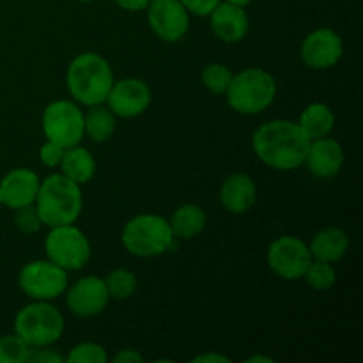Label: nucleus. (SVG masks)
<instances>
[{
  "instance_id": "obj_1",
  "label": "nucleus",
  "mask_w": 363,
  "mask_h": 363,
  "mask_svg": "<svg viewBox=\"0 0 363 363\" xmlns=\"http://www.w3.org/2000/svg\"><path fill=\"white\" fill-rule=\"evenodd\" d=\"M308 140L294 121H268L252 135V149L266 167L279 172L300 169L305 163Z\"/></svg>"
},
{
  "instance_id": "obj_2",
  "label": "nucleus",
  "mask_w": 363,
  "mask_h": 363,
  "mask_svg": "<svg viewBox=\"0 0 363 363\" xmlns=\"http://www.w3.org/2000/svg\"><path fill=\"white\" fill-rule=\"evenodd\" d=\"M113 82L116 78L110 62L94 52L74 57L66 71V87L71 98L84 106L103 105Z\"/></svg>"
},
{
  "instance_id": "obj_3",
  "label": "nucleus",
  "mask_w": 363,
  "mask_h": 363,
  "mask_svg": "<svg viewBox=\"0 0 363 363\" xmlns=\"http://www.w3.org/2000/svg\"><path fill=\"white\" fill-rule=\"evenodd\" d=\"M34 206L43 225H69L80 216L84 208V195L80 184L67 179L64 174H52L41 179Z\"/></svg>"
},
{
  "instance_id": "obj_4",
  "label": "nucleus",
  "mask_w": 363,
  "mask_h": 363,
  "mask_svg": "<svg viewBox=\"0 0 363 363\" xmlns=\"http://www.w3.org/2000/svg\"><path fill=\"white\" fill-rule=\"evenodd\" d=\"M121 241L128 254L140 259L160 257L176 245L169 220L155 213H142L128 220L123 227Z\"/></svg>"
},
{
  "instance_id": "obj_5",
  "label": "nucleus",
  "mask_w": 363,
  "mask_h": 363,
  "mask_svg": "<svg viewBox=\"0 0 363 363\" xmlns=\"http://www.w3.org/2000/svg\"><path fill=\"white\" fill-rule=\"evenodd\" d=\"M277 80L261 67H248L234 74L223 96L230 108L241 116H257L264 112L277 98Z\"/></svg>"
},
{
  "instance_id": "obj_6",
  "label": "nucleus",
  "mask_w": 363,
  "mask_h": 363,
  "mask_svg": "<svg viewBox=\"0 0 363 363\" xmlns=\"http://www.w3.org/2000/svg\"><path fill=\"white\" fill-rule=\"evenodd\" d=\"M64 328V315L50 301H32L14 318V333L32 350L53 346L62 337Z\"/></svg>"
},
{
  "instance_id": "obj_7",
  "label": "nucleus",
  "mask_w": 363,
  "mask_h": 363,
  "mask_svg": "<svg viewBox=\"0 0 363 363\" xmlns=\"http://www.w3.org/2000/svg\"><path fill=\"white\" fill-rule=\"evenodd\" d=\"M91 241L74 223L50 227V233L45 238L46 259L67 273L84 268L91 259Z\"/></svg>"
},
{
  "instance_id": "obj_8",
  "label": "nucleus",
  "mask_w": 363,
  "mask_h": 363,
  "mask_svg": "<svg viewBox=\"0 0 363 363\" xmlns=\"http://www.w3.org/2000/svg\"><path fill=\"white\" fill-rule=\"evenodd\" d=\"M41 126L46 140L55 142L64 149L78 145L85 137L84 112L80 105L71 99H55L46 105L43 110Z\"/></svg>"
},
{
  "instance_id": "obj_9",
  "label": "nucleus",
  "mask_w": 363,
  "mask_h": 363,
  "mask_svg": "<svg viewBox=\"0 0 363 363\" xmlns=\"http://www.w3.org/2000/svg\"><path fill=\"white\" fill-rule=\"evenodd\" d=\"M69 284L66 269L50 259L30 261L20 269L18 287L25 296L34 301H52L62 296Z\"/></svg>"
},
{
  "instance_id": "obj_10",
  "label": "nucleus",
  "mask_w": 363,
  "mask_h": 363,
  "mask_svg": "<svg viewBox=\"0 0 363 363\" xmlns=\"http://www.w3.org/2000/svg\"><path fill=\"white\" fill-rule=\"evenodd\" d=\"M266 261L269 269L280 279L300 280L312 262V254L301 238L280 236L268 247Z\"/></svg>"
},
{
  "instance_id": "obj_11",
  "label": "nucleus",
  "mask_w": 363,
  "mask_h": 363,
  "mask_svg": "<svg viewBox=\"0 0 363 363\" xmlns=\"http://www.w3.org/2000/svg\"><path fill=\"white\" fill-rule=\"evenodd\" d=\"M145 11L151 30L165 43L181 41L190 28V13L181 0H151Z\"/></svg>"
},
{
  "instance_id": "obj_12",
  "label": "nucleus",
  "mask_w": 363,
  "mask_h": 363,
  "mask_svg": "<svg viewBox=\"0 0 363 363\" xmlns=\"http://www.w3.org/2000/svg\"><path fill=\"white\" fill-rule=\"evenodd\" d=\"M108 291L105 280L98 275H87L66 289V305L77 318L89 319L99 315L108 307Z\"/></svg>"
},
{
  "instance_id": "obj_13",
  "label": "nucleus",
  "mask_w": 363,
  "mask_h": 363,
  "mask_svg": "<svg viewBox=\"0 0 363 363\" xmlns=\"http://www.w3.org/2000/svg\"><path fill=\"white\" fill-rule=\"evenodd\" d=\"M151 99V87L144 80L123 78V80L113 82L105 103L116 117L133 119V117L142 116L149 108Z\"/></svg>"
},
{
  "instance_id": "obj_14",
  "label": "nucleus",
  "mask_w": 363,
  "mask_h": 363,
  "mask_svg": "<svg viewBox=\"0 0 363 363\" xmlns=\"http://www.w3.org/2000/svg\"><path fill=\"white\" fill-rule=\"evenodd\" d=\"M344 55V41L333 28H315L301 41L300 57L311 69L323 71L337 66Z\"/></svg>"
},
{
  "instance_id": "obj_15",
  "label": "nucleus",
  "mask_w": 363,
  "mask_h": 363,
  "mask_svg": "<svg viewBox=\"0 0 363 363\" xmlns=\"http://www.w3.org/2000/svg\"><path fill=\"white\" fill-rule=\"evenodd\" d=\"M211 30L220 41L223 43H240L247 38L250 30V18L245 7L234 6L229 2H220L209 14Z\"/></svg>"
},
{
  "instance_id": "obj_16",
  "label": "nucleus",
  "mask_w": 363,
  "mask_h": 363,
  "mask_svg": "<svg viewBox=\"0 0 363 363\" xmlns=\"http://www.w3.org/2000/svg\"><path fill=\"white\" fill-rule=\"evenodd\" d=\"M303 165L308 167L312 176L330 179L340 172L344 165V149L335 138L321 137L311 140Z\"/></svg>"
},
{
  "instance_id": "obj_17",
  "label": "nucleus",
  "mask_w": 363,
  "mask_h": 363,
  "mask_svg": "<svg viewBox=\"0 0 363 363\" xmlns=\"http://www.w3.org/2000/svg\"><path fill=\"white\" fill-rule=\"evenodd\" d=\"M39 179L38 174L30 169H13L0 181V191H2V204L14 211L23 206H30L38 197Z\"/></svg>"
},
{
  "instance_id": "obj_18",
  "label": "nucleus",
  "mask_w": 363,
  "mask_h": 363,
  "mask_svg": "<svg viewBox=\"0 0 363 363\" xmlns=\"http://www.w3.org/2000/svg\"><path fill=\"white\" fill-rule=\"evenodd\" d=\"M257 201V186L245 172H234L223 179L220 186V202L233 215H245Z\"/></svg>"
},
{
  "instance_id": "obj_19",
  "label": "nucleus",
  "mask_w": 363,
  "mask_h": 363,
  "mask_svg": "<svg viewBox=\"0 0 363 363\" xmlns=\"http://www.w3.org/2000/svg\"><path fill=\"white\" fill-rule=\"evenodd\" d=\"M312 259L325 262H339L340 259L346 257L350 250V236L340 227H326L314 234V238L308 243Z\"/></svg>"
},
{
  "instance_id": "obj_20",
  "label": "nucleus",
  "mask_w": 363,
  "mask_h": 363,
  "mask_svg": "<svg viewBox=\"0 0 363 363\" xmlns=\"http://www.w3.org/2000/svg\"><path fill=\"white\" fill-rule=\"evenodd\" d=\"M296 124L308 140L328 137L335 128V113L326 103H311L301 110Z\"/></svg>"
},
{
  "instance_id": "obj_21",
  "label": "nucleus",
  "mask_w": 363,
  "mask_h": 363,
  "mask_svg": "<svg viewBox=\"0 0 363 363\" xmlns=\"http://www.w3.org/2000/svg\"><path fill=\"white\" fill-rule=\"evenodd\" d=\"M60 174L67 179L74 181L77 184H85L94 177L96 174V160L85 147H80V144L73 147L64 149L62 162H60Z\"/></svg>"
},
{
  "instance_id": "obj_22",
  "label": "nucleus",
  "mask_w": 363,
  "mask_h": 363,
  "mask_svg": "<svg viewBox=\"0 0 363 363\" xmlns=\"http://www.w3.org/2000/svg\"><path fill=\"white\" fill-rule=\"evenodd\" d=\"M208 223V215L197 204H183L172 213L169 225L172 229L174 238L179 240H191L204 230Z\"/></svg>"
},
{
  "instance_id": "obj_23",
  "label": "nucleus",
  "mask_w": 363,
  "mask_h": 363,
  "mask_svg": "<svg viewBox=\"0 0 363 363\" xmlns=\"http://www.w3.org/2000/svg\"><path fill=\"white\" fill-rule=\"evenodd\" d=\"M84 131L94 144H103L116 131V116L105 103L89 106V112L84 113Z\"/></svg>"
},
{
  "instance_id": "obj_24",
  "label": "nucleus",
  "mask_w": 363,
  "mask_h": 363,
  "mask_svg": "<svg viewBox=\"0 0 363 363\" xmlns=\"http://www.w3.org/2000/svg\"><path fill=\"white\" fill-rule=\"evenodd\" d=\"M105 286L108 296L113 300H128L137 291V275L126 268H116L105 277Z\"/></svg>"
},
{
  "instance_id": "obj_25",
  "label": "nucleus",
  "mask_w": 363,
  "mask_h": 363,
  "mask_svg": "<svg viewBox=\"0 0 363 363\" xmlns=\"http://www.w3.org/2000/svg\"><path fill=\"white\" fill-rule=\"evenodd\" d=\"M303 280L314 291L332 289L337 282L335 266H333L332 262L315 261V259H312V262L308 264L307 272H305Z\"/></svg>"
},
{
  "instance_id": "obj_26",
  "label": "nucleus",
  "mask_w": 363,
  "mask_h": 363,
  "mask_svg": "<svg viewBox=\"0 0 363 363\" xmlns=\"http://www.w3.org/2000/svg\"><path fill=\"white\" fill-rule=\"evenodd\" d=\"M234 73L227 66L218 62L208 64L201 73V82L211 94L222 96L229 89Z\"/></svg>"
},
{
  "instance_id": "obj_27",
  "label": "nucleus",
  "mask_w": 363,
  "mask_h": 363,
  "mask_svg": "<svg viewBox=\"0 0 363 363\" xmlns=\"http://www.w3.org/2000/svg\"><path fill=\"white\" fill-rule=\"evenodd\" d=\"M32 347L16 333L0 337V363H27Z\"/></svg>"
},
{
  "instance_id": "obj_28",
  "label": "nucleus",
  "mask_w": 363,
  "mask_h": 363,
  "mask_svg": "<svg viewBox=\"0 0 363 363\" xmlns=\"http://www.w3.org/2000/svg\"><path fill=\"white\" fill-rule=\"evenodd\" d=\"M67 363H105L108 362V353L101 344L82 342L69 351Z\"/></svg>"
},
{
  "instance_id": "obj_29",
  "label": "nucleus",
  "mask_w": 363,
  "mask_h": 363,
  "mask_svg": "<svg viewBox=\"0 0 363 363\" xmlns=\"http://www.w3.org/2000/svg\"><path fill=\"white\" fill-rule=\"evenodd\" d=\"M14 225H16V229L21 234H27V236L39 233V229L43 227V222L39 218V213L35 209V206L30 204L14 209Z\"/></svg>"
},
{
  "instance_id": "obj_30",
  "label": "nucleus",
  "mask_w": 363,
  "mask_h": 363,
  "mask_svg": "<svg viewBox=\"0 0 363 363\" xmlns=\"http://www.w3.org/2000/svg\"><path fill=\"white\" fill-rule=\"evenodd\" d=\"M62 156L64 147L57 145L55 142L46 140L45 144L41 145V149H39V160H41L43 165L48 167V169H57V167L60 165V162H62Z\"/></svg>"
},
{
  "instance_id": "obj_31",
  "label": "nucleus",
  "mask_w": 363,
  "mask_h": 363,
  "mask_svg": "<svg viewBox=\"0 0 363 363\" xmlns=\"http://www.w3.org/2000/svg\"><path fill=\"white\" fill-rule=\"evenodd\" d=\"M220 2L222 0H181V4H183L188 13L201 18L209 16Z\"/></svg>"
},
{
  "instance_id": "obj_32",
  "label": "nucleus",
  "mask_w": 363,
  "mask_h": 363,
  "mask_svg": "<svg viewBox=\"0 0 363 363\" xmlns=\"http://www.w3.org/2000/svg\"><path fill=\"white\" fill-rule=\"evenodd\" d=\"M28 362H39V363H60V362H64V358L60 357V354L53 353L52 350H46V347H39L38 353H34V350H32L30 358H28Z\"/></svg>"
},
{
  "instance_id": "obj_33",
  "label": "nucleus",
  "mask_w": 363,
  "mask_h": 363,
  "mask_svg": "<svg viewBox=\"0 0 363 363\" xmlns=\"http://www.w3.org/2000/svg\"><path fill=\"white\" fill-rule=\"evenodd\" d=\"M112 360L116 363H140L144 362V357L133 347H126V350H121Z\"/></svg>"
},
{
  "instance_id": "obj_34",
  "label": "nucleus",
  "mask_w": 363,
  "mask_h": 363,
  "mask_svg": "<svg viewBox=\"0 0 363 363\" xmlns=\"http://www.w3.org/2000/svg\"><path fill=\"white\" fill-rule=\"evenodd\" d=\"M121 9L130 11V13H137V11H145L151 0H113Z\"/></svg>"
},
{
  "instance_id": "obj_35",
  "label": "nucleus",
  "mask_w": 363,
  "mask_h": 363,
  "mask_svg": "<svg viewBox=\"0 0 363 363\" xmlns=\"http://www.w3.org/2000/svg\"><path fill=\"white\" fill-rule=\"evenodd\" d=\"M191 362H208V363H229L230 360L227 357H223V354H216V353H209V354H201V357H195Z\"/></svg>"
},
{
  "instance_id": "obj_36",
  "label": "nucleus",
  "mask_w": 363,
  "mask_h": 363,
  "mask_svg": "<svg viewBox=\"0 0 363 363\" xmlns=\"http://www.w3.org/2000/svg\"><path fill=\"white\" fill-rule=\"evenodd\" d=\"M223 2L234 4V6H240V7H247L252 0H223Z\"/></svg>"
},
{
  "instance_id": "obj_37",
  "label": "nucleus",
  "mask_w": 363,
  "mask_h": 363,
  "mask_svg": "<svg viewBox=\"0 0 363 363\" xmlns=\"http://www.w3.org/2000/svg\"><path fill=\"white\" fill-rule=\"evenodd\" d=\"M245 362H272V358H266V357H250V358H247V360Z\"/></svg>"
},
{
  "instance_id": "obj_38",
  "label": "nucleus",
  "mask_w": 363,
  "mask_h": 363,
  "mask_svg": "<svg viewBox=\"0 0 363 363\" xmlns=\"http://www.w3.org/2000/svg\"><path fill=\"white\" fill-rule=\"evenodd\" d=\"M77 2H82V4H89V2H94V0H77Z\"/></svg>"
},
{
  "instance_id": "obj_39",
  "label": "nucleus",
  "mask_w": 363,
  "mask_h": 363,
  "mask_svg": "<svg viewBox=\"0 0 363 363\" xmlns=\"http://www.w3.org/2000/svg\"><path fill=\"white\" fill-rule=\"evenodd\" d=\"M0 206H2V191H0Z\"/></svg>"
}]
</instances>
